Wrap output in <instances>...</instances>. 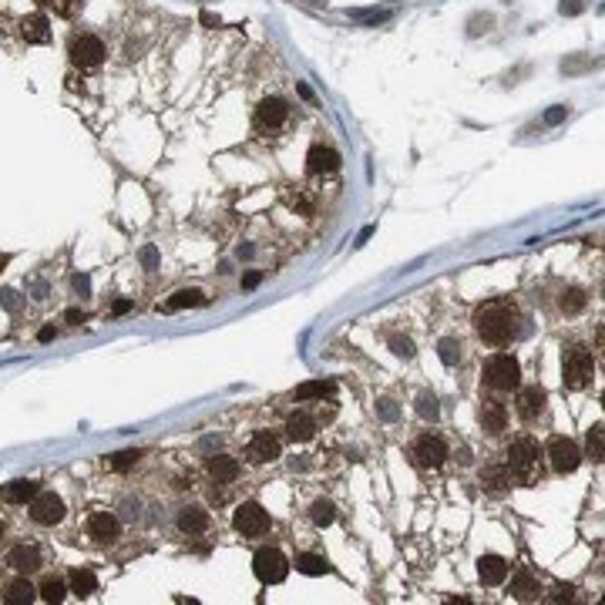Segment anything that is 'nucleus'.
Segmentation results:
<instances>
[{
	"label": "nucleus",
	"instance_id": "0eeeda50",
	"mask_svg": "<svg viewBox=\"0 0 605 605\" xmlns=\"http://www.w3.org/2000/svg\"><path fill=\"white\" fill-rule=\"evenodd\" d=\"M61 518H64V501H61L54 491L34 494V501H31V521H34V525L51 528V525H57Z\"/></svg>",
	"mask_w": 605,
	"mask_h": 605
},
{
	"label": "nucleus",
	"instance_id": "39448f33",
	"mask_svg": "<svg viewBox=\"0 0 605 605\" xmlns=\"http://www.w3.org/2000/svg\"><path fill=\"white\" fill-rule=\"evenodd\" d=\"M232 525H236V531L239 535H246V538H259V535H266L269 531V511L263 508V505H256V501H243L239 508H236V514H232Z\"/></svg>",
	"mask_w": 605,
	"mask_h": 605
},
{
	"label": "nucleus",
	"instance_id": "79ce46f5",
	"mask_svg": "<svg viewBox=\"0 0 605 605\" xmlns=\"http://www.w3.org/2000/svg\"><path fill=\"white\" fill-rule=\"evenodd\" d=\"M128 309H132V302H128V300H118V302L112 306V313H114V316H121V313H128Z\"/></svg>",
	"mask_w": 605,
	"mask_h": 605
},
{
	"label": "nucleus",
	"instance_id": "7c9ffc66",
	"mask_svg": "<svg viewBox=\"0 0 605 605\" xmlns=\"http://www.w3.org/2000/svg\"><path fill=\"white\" fill-rule=\"evenodd\" d=\"M602 431H605L602 424H595V427L588 431V457H592L595 464H602V457H605V434Z\"/></svg>",
	"mask_w": 605,
	"mask_h": 605
},
{
	"label": "nucleus",
	"instance_id": "473e14b6",
	"mask_svg": "<svg viewBox=\"0 0 605 605\" xmlns=\"http://www.w3.org/2000/svg\"><path fill=\"white\" fill-rule=\"evenodd\" d=\"M309 518H313V525L326 528V525H333V518H337V508H333L330 501H316V505L309 508Z\"/></svg>",
	"mask_w": 605,
	"mask_h": 605
},
{
	"label": "nucleus",
	"instance_id": "423d86ee",
	"mask_svg": "<svg viewBox=\"0 0 605 605\" xmlns=\"http://www.w3.org/2000/svg\"><path fill=\"white\" fill-rule=\"evenodd\" d=\"M549 461L558 474H572L582 464V451L572 437H551L549 441Z\"/></svg>",
	"mask_w": 605,
	"mask_h": 605
},
{
	"label": "nucleus",
	"instance_id": "2f4dec72",
	"mask_svg": "<svg viewBox=\"0 0 605 605\" xmlns=\"http://www.w3.org/2000/svg\"><path fill=\"white\" fill-rule=\"evenodd\" d=\"M202 302H206V296L199 289H178L169 300V309H185V306H202Z\"/></svg>",
	"mask_w": 605,
	"mask_h": 605
},
{
	"label": "nucleus",
	"instance_id": "7ed1b4c3",
	"mask_svg": "<svg viewBox=\"0 0 605 605\" xmlns=\"http://www.w3.org/2000/svg\"><path fill=\"white\" fill-rule=\"evenodd\" d=\"M538 461H542V447L535 437H518L508 447V468L511 474H518L521 481H531L538 471Z\"/></svg>",
	"mask_w": 605,
	"mask_h": 605
},
{
	"label": "nucleus",
	"instance_id": "ea45409f",
	"mask_svg": "<svg viewBox=\"0 0 605 605\" xmlns=\"http://www.w3.org/2000/svg\"><path fill=\"white\" fill-rule=\"evenodd\" d=\"M64 320L71 323V326H81V323H84V313H81V309H68V313H64Z\"/></svg>",
	"mask_w": 605,
	"mask_h": 605
},
{
	"label": "nucleus",
	"instance_id": "6e6552de",
	"mask_svg": "<svg viewBox=\"0 0 605 605\" xmlns=\"http://www.w3.org/2000/svg\"><path fill=\"white\" fill-rule=\"evenodd\" d=\"M411 457H414L420 468H441V464L447 461V444H444L437 434H424L414 441Z\"/></svg>",
	"mask_w": 605,
	"mask_h": 605
},
{
	"label": "nucleus",
	"instance_id": "2eb2a0df",
	"mask_svg": "<svg viewBox=\"0 0 605 605\" xmlns=\"http://www.w3.org/2000/svg\"><path fill=\"white\" fill-rule=\"evenodd\" d=\"M286 114H289L286 101H279V98H266L263 105L256 108V125H259V128H279L286 121Z\"/></svg>",
	"mask_w": 605,
	"mask_h": 605
},
{
	"label": "nucleus",
	"instance_id": "9b49d317",
	"mask_svg": "<svg viewBox=\"0 0 605 605\" xmlns=\"http://www.w3.org/2000/svg\"><path fill=\"white\" fill-rule=\"evenodd\" d=\"M279 454H283V447H279V441L269 434V431H259L246 447V457L252 464H269V461H276Z\"/></svg>",
	"mask_w": 605,
	"mask_h": 605
},
{
	"label": "nucleus",
	"instance_id": "5701e85b",
	"mask_svg": "<svg viewBox=\"0 0 605 605\" xmlns=\"http://www.w3.org/2000/svg\"><path fill=\"white\" fill-rule=\"evenodd\" d=\"M34 599H38V588L31 585L27 579L10 582V585H7V592H3V602H10V605H31Z\"/></svg>",
	"mask_w": 605,
	"mask_h": 605
},
{
	"label": "nucleus",
	"instance_id": "4468645a",
	"mask_svg": "<svg viewBox=\"0 0 605 605\" xmlns=\"http://www.w3.org/2000/svg\"><path fill=\"white\" fill-rule=\"evenodd\" d=\"M508 562L501 558V555H481V562H477V579L484 582V585H501L505 579H508Z\"/></svg>",
	"mask_w": 605,
	"mask_h": 605
},
{
	"label": "nucleus",
	"instance_id": "4be33fe9",
	"mask_svg": "<svg viewBox=\"0 0 605 605\" xmlns=\"http://www.w3.org/2000/svg\"><path fill=\"white\" fill-rule=\"evenodd\" d=\"M38 491H40L38 481H14V484L3 488V498H7L10 505H31Z\"/></svg>",
	"mask_w": 605,
	"mask_h": 605
},
{
	"label": "nucleus",
	"instance_id": "c85d7f7f",
	"mask_svg": "<svg viewBox=\"0 0 605 605\" xmlns=\"http://www.w3.org/2000/svg\"><path fill=\"white\" fill-rule=\"evenodd\" d=\"M333 394V383L330 380H313V383H302L296 387V400H323Z\"/></svg>",
	"mask_w": 605,
	"mask_h": 605
},
{
	"label": "nucleus",
	"instance_id": "20e7f679",
	"mask_svg": "<svg viewBox=\"0 0 605 605\" xmlns=\"http://www.w3.org/2000/svg\"><path fill=\"white\" fill-rule=\"evenodd\" d=\"M252 572H256V579L263 585H279L289 575V562H286V555L279 549H259L252 555Z\"/></svg>",
	"mask_w": 605,
	"mask_h": 605
},
{
	"label": "nucleus",
	"instance_id": "72a5a7b5",
	"mask_svg": "<svg viewBox=\"0 0 605 605\" xmlns=\"http://www.w3.org/2000/svg\"><path fill=\"white\" fill-rule=\"evenodd\" d=\"M585 293L582 289H565L562 293V300H558V306H562V313H579V309H585Z\"/></svg>",
	"mask_w": 605,
	"mask_h": 605
},
{
	"label": "nucleus",
	"instance_id": "a878e982",
	"mask_svg": "<svg viewBox=\"0 0 605 605\" xmlns=\"http://www.w3.org/2000/svg\"><path fill=\"white\" fill-rule=\"evenodd\" d=\"M481 484H484V488H488L491 494L508 491V484H511V468H488V471H481Z\"/></svg>",
	"mask_w": 605,
	"mask_h": 605
},
{
	"label": "nucleus",
	"instance_id": "393cba45",
	"mask_svg": "<svg viewBox=\"0 0 605 605\" xmlns=\"http://www.w3.org/2000/svg\"><path fill=\"white\" fill-rule=\"evenodd\" d=\"M286 434L293 437V441H309V437L316 434V420L309 414H293L286 420Z\"/></svg>",
	"mask_w": 605,
	"mask_h": 605
},
{
	"label": "nucleus",
	"instance_id": "c9c22d12",
	"mask_svg": "<svg viewBox=\"0 0 605 605\" xmlns=\"http://www.w3.org/2000/svg\"><path fill=\"white\" fill-rule=\"evenodd\" d=\"M138 457H141L138 451H121V454H114L112 461H108V468H112V471H128L132 464H138Z\"/></svg>",
	"mask_w": 605,
	"mask_h": 605
},
{
	"label": "nucleus",
	"instance_id": "dca6fc26",
	"mask_svg": "<svg viewBox=\"0 0 605 605\" xmlns=\"http://www.w3.org/2000/svg\"><path fill=\"white\" fill-rule=\"evenodd\" d=\"M118 518H114L112 511H95L91 518H88V535L91 538H98V542H112V538H118Z\"/></svg>",
	"mask_w": 605,
	"mask_h": 605
},
{
	"label": "nucleus",
	"instance_id": "1a4fd4ad",
	"mask_svg": "<svg viewBox=\"0 0 605 605\" xmlns=\"http://www.w3.org/2000/svg\"><path fill=\"white\" fill-rule=\"evenodd\" d=\"M592 370H595V360L585 350H572L565 357V387L568 390H582L588 380H592Z\"/></svg>",
	"mask_w": 605,
	"mask_h": 605
},
{
	"label": "nucleus",
	"instance_id": "a18cd8bd",
	"mask_svg": "<svg viewBox=\"0 0 605 605\" xmlns=\"http://www.w3.org/2000/svg\"><path fill=\"white\" fill-rule=\"evenodd\" d=\"M256 283H259V273H249L246 279H243V286H246V289H252Z\"/></svg>",
	"mask_w": 605,
	"mask_h": 605
},
{
	"label": "nucleus",
	"instance_id": "de8ad7c7",
	"mask_svg": "<svg viewBox=\"0 0 605 605\" xmlns=\"http://www.w3.org/2000/svg\"><path fill=\"white\" fill-rule=\"evenodd\" d=\"M3 266H7V256H3V252H0V269H3Z\"/></svg>",
	"mask_w": 605,
	"mask_h": 605
},
{
	"label": "nucleus",
	"instance_id": "c756f323",
	"mask_svg": "<svg viewBox=\"0 0 605 605\" xmlns=\"http://www.w3.org/2000/svg\"><path fill=\"white\" fill-rule=\"evenodd\" d=\"M64 595H68V588L61 579H44L38 588V599H44V602H64Z\"/></svg>",
	"mask_w": 605,
	"mask_h": 605
},
{
	"label": "nucleus",
	"instance_id": "aec40b11",
	"mask_svg": "<svg viewBox=\"0 0 605 605\" xmlns=\"http://www.w3.org/2000/svg\"><path fill=\"white\" fill-rule=\"evenodd\" d=\"M208 528V511L206 508H182L178 511V531H185V535H202V531Z\"/></svg>",
	"mask_w": 605,
	"mask_h": 605
},
{
	"label": "nucleus",
	"instance_id": "f257e3e1",
	"mask_svg": "<svg viewBox=\"0 0 605 605\" xmlns=\"http://www.w3.org/2000/svg\"><path fill=\"white\" fill-rule=\"evenodd\" d=\"M474 330L477 337L491 346H508L511 340H518L521 333V313L505 300H494V302H484L477 306L474 313Z\"/></svg>",
	"mask_w": 605,
	"mask_h": 605
},
{
	"label": "nucleus",
	"instance_id": "09e8293b",
	"mask_svg": "<svg viewBox=\"0 0 605 605\" xmlns=\"http://www.w3.org/2000/svg\"><path fill=\"white\" fill-rule=\"evenodd\" d=\"M0 538H3V521H0Z\"/></svg>",
	"mask_w": 605,
	"mask_h": 605
},
{
	"label": "nucleus",
	"instance_id": "f8f14e48",
	"mask_svg": "<svg viewBox=\"0 0 605 605\" xmlns=\"http://www.w3.org/2000/svg\"><path fill=\"white\" fill-rule=\"evenodd\" d=\"M306 169L313 175H330V171L340 169V151L326 148V145H313L309 155H306Z\"/></svg>",
	"mask_w": 605,
	"mask_h": 605
},
{
	"label": "nucleus",
	"instance_id": "9d476101",
	"mask_svg": "<svg viewBox=\"0 0 605 605\" xmlns=\"http://www.w3.org/2000/svg\"><path fill=\"white\" fill-rule=\"evenodd\" d=\"M71 57L81 68H98L105 61V44L98 38H91V34H81V38L71 40Z\"/></svg>",
	"mask_w": 605,
	"mask_h": 605
},
{
	"label": "nucleus",
	"instance_id": "cd10ccee",
	"mask_svg": "<svg viewBox=\"0 0 605 605\" xmlns=\"http://www.w3.org/2000/svg\"><path fill=\"white\" fill-rule=\"evenodd\" d=\"M296 572H302V575H330L333 565H330L323 555H309V551H306V555L296 558Z\"/></svg>",
	"mask_w": 605,
	"mask_h": 605
},
{
	"label": "nucleus",
	"instance_id": "f704fd0d",
	"mask_svg": "<svg viewBox=\"0 0 605 605\" xmlns=\"http://www.w3.org/2000/svg\"><path fill=\"white\" fill-rule=\"evenodd\" d=\"M437 357H441V363H444V367H454V363L461 360V343L451 340V337H447V340H441V343H437Z\"/></svg>",
	"mask_w": 605,
	"mask_h": 605
},
{
	"label": "nucleus",
	"instance_id": "ddd939ff",
	"mask_svg": "<svg viewBox=\"0 0 605 605\" xmlns=\"http://www.w3.org/2000/svg\"><path fill=\"white\" fill-rule=\"evenodd\" d=\"M477 420H481L484 434H501V431L508 427V411H505V404H498V400H484L481 411H477Z\"/></svg>",
	"mask_w": 605,
	"mask_h": 605
},
{
	"label": "nucleus",
	"instance_id": "a19ab883",
	"mask_svg": "<svg viewBox=\"0 0 605 605\" xmlns=\"http://www.w3.org/2000/svg\"><path fill=\"white\" fill-rule=\"evenodd\" d=\"M141 263L148 266V269H155V263H158V252H155V249H145V252H141Z\"/></svg>",
	"mask_w": 605,
	"mask_h": 605
},
{
	"label": "nucleus",
	"instance_id": "6ab92c4d",
	"mask_svg": "<svg viewBox=\"0 0 605 605\" xmlns=\"http://www.w3.org/2000/svg\"><path fill=\"white\" fill-rule=\"evenodd\" d=\"M545 390L542 387H525L521 394H518V414L525 417V420H535V417L545 411Z\"/></svg>",
	"mask_w": 605,
	"mask_h": 605
},
{
	"label": "nucleus",
	"instance_id": "412c9836",
	"mask_svg": "<svg viewBox=\"0 0 605 605\" xmlns=\"http://www.w3.org/2000/svg\"><path fill=\"white\" fill-rule=\"evenodd\" d=\"M68 582H71V592H75L77 599H88V595H95L98 592V575L91 572V568H75Z\"/></svg>",
	"mask_w": 605,
	"mask_h": 605
},
{
	"label": "nucleus",
	"instance_id": "c03bdc74",
	"mask_svg": "<svg viewBox=\"0 0 605 605\" xmlns=\"http://www.w3.org/2000/svg\"><path fill=\"white\" fill-rule=\"evenodd\" d=\"M38 340H40V343L54 340V326H44V330H40V333H38Z\"/></svg>",
	"mask_w": 605,
	"mask_h": 605
},
{
	"label": "nucleus",
	"instance_id": "49530a36",
	"mask_svg": "<svg viewBox=\"0 0 605 605\" xmlns=\"http://www.w3.org/2000/svg\"><path fill=\"white\" fill-rule=\"evenodd\" d=\"M202 20H206L208 27H219V17H212V14H202Z\"/></svg>",
	"mask_w": 605,
	"mask_h": 605
},
{
	"label": "nucleus",
	"instance_id": "37998d69",
	"mask_svg": "<svg viewBox=\"0 0 605 605\" xmlns=\"http://www.w3.org/2000/svg\"><path fill=\"white\" fill-rule=\"evenodd\" d=\"M555 592H558V595H551L555 602H562V599H572V585H562V588H555Z\"/></svg>",
	"mask_w": 605,
	"mask_h": 605
},
{
	"label": "nucleus",
	"instance_id": "f3484780",
	"mask_svg": "<svg viewBox=\"0 0 605 605\" xmlns=\"http://www.w3.org/2000/svg\"><path fill=\"white\" fill-rule=\"evenodd\" d=\"M7 565L17 568L20 575H31V572H38V568H40V551H38V545H17V549H10V555H7Z\"/></svg>",
	"mask_w": 605,
	"mask_h": 605
},
{
	"label": "nucleus",
	"instance_id": "4c0bfd02",
	"mask_svg": "<svg viewBox=\"0 0 605 605\" xmlns=\"http://www.w3.org/2000/svg\"><path fill=\"white\" fill-rule=\"evenodd\" d=\"M390 346H394V353L404 360H411L414 357V343L407 340V337H390Z\"/></svg>",
	"mask_w": 605,
	"mask_h": 605
},
{
	"label": "nucleus",
	"instance_id": "bb28decb",
	"mask_svg": "<svg viewBox=\"0 0 605 605\" xmlns=\"http://www.w3.org/2000/svg\"><path fill=\"white\" fill-rule=\"evenodd\" d=\"M20 31H24V38L34 40V44H44V40L51 38V31H47V17H44V14H34V17H27L24 24H20Z\"/></svg>",
	"mask_w": 605,
	"mask_h": 605
},
{
	"label": "nucleus",
	"instance_id": "58836bf2",
	"mask_svg": "<svg viewBox=\"0 0 605 605\" xmlns=\"http://www.w3.org/2000/svg\"><path fill=\"white\" fill-rule=\"evenodd\" d=\"M565 114H568V108H551V112L545 114V121H549V125H558V121H565Z\"/></svg>",
	"mask_w": 605,
	"mask_h": 605
},
{
	"label": "nucleus",
	"instance_id": "f03ea898",
	"mask_svg": "<svg viewBox=\"0 0 605 605\" xmlns=\"http://www.w3.org/2000/svg\"><path fill=\"white\" fill-rule=\"evenodd\" d=\"M484 383L491 390H518L521 387V367L508 353H498L484 363Z\"/></svg>",
	"mask_w": 605,
	"mask_h": 605
},
{
	"label": "nucleus",
	"instance_id": "b1692460",
	"mask_svg": "<svg viewBox=\"0 0 605 605\" xmlns=\"http://www.w3.org/2000/svg\"><path fill=\"white\" fill-rule=\"evenodd\" d=\"M511 595H514L518 602L538 599V582H535V575H531V572H518V575L511 579Z\"/></svg>",
	"mask_w": 605,
	"mask_h": 605
},
{
	"label": "nucleus",
	"instance_id": "e433bc0d",
	"mask_svg": "<svg viewBox=\"0 0 605 605\" xmlns=\"http://www.w3.org/2000/svg\"><path fill=\"white\" fill-rule=\"evenodd\" d=\"M417 411H420V417H427V420H437V400H434V394H420V397H417Z\"/></svg>",
	"mask_w": 605,
	"mask_h": 605
},
{
	"label": "nucleus",
	"instance_id": "a211bd4d",
	"mask_svg": "<svg viewBox=\"0 0 605 605\" xmlns=\"http://www.w3.org/2000/svg\"><path fill=\"white\" fill-rule=\"evenodd\" d=\"M208 474L215 484H232L239 477V461L229 454H215V457H208Z\"/></svg>",
	"mask_w": 605,
	"mask_h": 605
}]
</instances>
